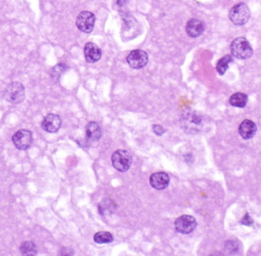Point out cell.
I'll list each match as a JSON object with an SVG mask.
<instances>
[{"label": "cell", "instance_id": "10", "mask_svg": "<svg viewBox=\"0 0 261 256\" xmlns=\"http://www.w3.org/2000/svg\"><path fill=\"white\" fill-rule=\"evenodd\" d=\"M62 126L60 116L56 114L47 115L42 122V129L47 133H57Z\"/></svg>", "mask_w": 261, "mask_h": 256}, {"label": "cell", "instance_id": "12", "mask_svg": "<svg viewBox=\"0 0 261 256\" xmlns=\"http://www.w3.org/2000/svg\"><path fill=\"white\" fill-rule=\"evenodd\" d=\"M84 57L87 63H97L102 57V50L94 43H87L84 47Z\"/></svg>", "mask_w": 261, "mask_h": 256}, {"label": "cell", "instance_id": "22", "mask_svg": "<svg viewBox=\"0 0 261 256\" xmlns=\"http://www.w3.org/2000/svg\"><path fill=\"white\" fill-rule=\"evenodd\" d=\"M240 224H242V225H244V226H251V225L253 224V220L251 219V217H250L248 214H246V215L244 216V218L241 220Z\"/></svg>", "mask_w": 261, "mask_h": 256}, {"label": "cell", "instance_id": "16", "mask_svg": "<svg viewBox=\"0 0 261 256\" xmlns=\"http://www.w3.org/2000/svg\"><path fill=\"white\" fill-rule=\"evenodd\" d=\"M247 101H248L247 95L245 93H241V92L235 93L230 98L231 105L234 107H237V108L245 107L247 104Z\"/></svg>", "mask_w": 261, "mask_h": 256}, {"label": "cell", "instance_id": "19", "mask_svg": "<svg viewBox=\"0 0 261 256\" xmlns=\"http://www.w3.org/2000/svg\"><path fill=\"white\" fill-rule=\"evenodd\" d=\"M94 241L98 244H105V243H110L114 240L113 235L108 233V232H99L95 233L94 235Z\"/></svg>", "mask_w": 261, "mask_h": 256}, {"label": "cell", "instance_id": "17", "mask_svg": "<svg viewBox=\"0 0 261 256\" xmlns=\"http://www.w3.org/2000/svg\"><path fill=\"white\" fill-rule=\"evenodd\" d=\"M233 62H234V58H233V56H231V55H227V56L223 57V58L218 62L217 67H216L218 73H219L220 75H224V74L226 73V71L228 70L230 64H232Z\"/></svg>", "mask_w": 261, "mask_h": 256}, {"label": "cell", "instance_id": "18", "mask_svg": "<svg viewBox=\"0 0 261 256\" xmlns=\"http://www.w3.org/2000/svg\"><path fill=\"white\" fill-rule=\"evenodd\" d=\"M20 252L25 256H34L37 255V246L32 241H25L20 246Z\"/></svg>", "mask_w": 261, "mask_h": 256}, {"label": "cell", "instance_id": "6", "mask_svg": "<svg viewBox=\"0 0 261 256\" xmlns=\"http://www.w3.org/2000/svg\"><path fill=\"white\" fill-rule=\"evenodd\" d=\"M76 27L83 33L90 34L95 25V15L90 11H82L76 18Z\"/></svg>", "mask_w": 261, "mask_h": 256}, {"label": "cell", "instance_id": "20", "mask_svg": "<svg viewBox=\"0 0 261 256\" xmlns=\"http://www.w3.org/2000/svg\"><path fill=\"white\" fill-rule=\"evenodd\" d=\"M66 70H67V66L66 65L59 64L58 66H56L53 70H51L50 76L53 77V78H55V79H58L65 72Z\"/></svg>", "mask_w": 261, "mask_h": 256}, {"label": "cell", "instance_id": "23", "mask_svg": "<svg viewBox=\"0 0 261 256\" xmlns=\"http://www.w3.org/2000/svg\"><path fill=\"white\" fill-rule=\"evenodd\" d=\"M115 1H116V4H117V6H119V7H122V6H124L125 4H127V3H128L129 0H115Z\"/></svg>", "mask_w": 261, "mask_h": 256}, {"label": "cell", "instance_id": "15", "mask_svg": "<svg viewBox=\"0 0 261 256\" xmlns=\"http://www.w3.org/2000/svg\"><path fill=\"white\" fill-rule=\"evenodd\" d=\"M85 133L86 137L90 141H97L100 140L102 136V130L96 122H90L86 125L85 128Z\"/></svg>", "mask_w": 261, "mask_h": 256}, {"label": "cell", "instance_id": "3", "mask_svg": "<svg viewBox=\"0 0 261 256\" xmlns=\"http://www.w3.org/2000/svg\"><path fill=\"white\" fill-rule=\"evenodd\" d=\"M132 156L127 150L118 149L112 155V164L120 172H126L132 165Z\"/></svg>", "mask_w": 261, "mask_h": 256}, {"label": "cell", "instance_id": "5", "mask_svg": "<svg viewBox=\"0 0 261 256\" xmlns=\"http://www.w3.org/2000/svg\"><path fill=\"white\" fill-rule=\"evenodd\" d=\"M249 17L250 11L245 3H238L235 5L229 13L230 20L237 26L244 25L249 20Z\"/></svg>", "mask_w": 261, "mask_h": 256}, {"label": "cell", "instance_id": "2", "mask_svg": "<svg viewBox=\"0 0 261 256\" xmlns=\"http://www.w3.org/2000/svg\"><path fill=\"white\" fill-rule=\"evenodd\" d=\"M231 52L235 58L239 60H247L253 54L249 42L242 37L237 38L233 41L231 45Z\"/></svg>", "mask_w": 261, "mask_h": 256}, {"label": "cell", "instance_id": "11", "mask_svg": "<svg viewBox=\"0 0 261 256\" xmlns=\"http://www.w3.org/2000/svg\"><path fill=\"white\" fill-rule=\"evenodd\" d=\"M169 176L166 172H155L149 177V184L155 190H165L169 185Z\"/></svg>", "mask_w": 261, "mask_h": 256}, {"label": "cell", "instance_id": "21", "mask_svg": "<svg viewBox=\"0 0 261 256\" xmlns=\"http://www.w3.org/2000/svg\"><path fill=\"white\" fill-rule=\"evenodd\" d=\"M152 131L155 133V135H158V136H163L166 132V129L161 125H154L152 127Z\"/></svg>", "mask_w": 261, "mask_h": 256}, {"label": "cell", "instance_id": "9", "mask_svg": "<svg viewBox=\"0 0 261 256\" xmlns=\"http://www.w3.org/2000/svg\"><path fill=\"white\" fill-rule=\"evenodd\" d=\"M14 145L20 150L28 149L33 142V135L28 130H20L12 138Z\"/></svg>", "mask_w": 261, "mask_h": 256}, {"label": "cell", "instance_id": "4", "mask_svg": "<svg viewBox=\"0 0 261 256\" xmlns=\"http://www.w3.org/2000/svg\"><path fill=\"white\" fill-rule=\"evenodd\" d=\"M4 98L9 103L19 104L25 98V87L20 82L10 83L4 92Z\"/></svg>", "mask_w": 261, "mask_h": 256}, {"label": "cell", "instance_id": "8", "mask_svg": "<svg viewBox=\"0 0 261 256\" xmlns=\"http://www.w3.org/2000/svg\"><path fill=\"white\" fill-rule=\"evenodd\" d=\"M197 228V222L194 217L189 215H183L175 221V229L182 234H189L193 233Z\"/></svg>", "mask_w": 261, "mask_h": 256}, {"label": "cell", "instance_id": "7", "mask_svg": "<svg viewBox=\"0 0 261 256\" xmlns=\"http://www.w3.org/2000/svg\"><path fill=\"white\" fill-rule=\"evenodd\" d=\"M148 56L142 49H135L127 57L128 65L134 70H141L147 65Z\"/></svg>", "mask_w": 261, "mask_h": 256}, {"label": "cell", "instance_id": "1", "mask_svg": "<svg viewBox=\"0 0 261 256\" xmlns=\"http://www.w3.org/2000/svg\"><path fill=\"white\" fill-rule=\"evenodd\" d=\"M181 126L185 132L189 134H197L202 132L204 128V119L196 112H187L181 117Z\"/></svg>", "mask_w": 261, "mask_h": 256}, {"label": "cell", "instance_id": "13", "mask_svg": "<svg viewBox=\"0 0 261 256\" xmlns=\"http://www.w3.org/2000/svg\"><path fill=\"white\" fill-rule=\"evenodd\" d=\"M186 33L191 38H198L200 37L205 31V25L202 21L198 19H190L185 27Z\"/></svg>", "mask_w": 261, "mask_h": 256}, {"label": "cell", "instance_id": "14", "mask_svg": "<svg viewBox=\"0 0 261 256\" xmlns=\"http://www.w3.org/2000/svg\"><path fill=\"white\" fill-rule=\"evenodd\" d=\"M238 132H239V135L241 136L242 139L249 140V139H252L255 136V134L257 132V127H256L255 123H253L252 121L244 120L239 125Z\"/></svg>", "mask_w": 261, "mask_h": 256}]
</instances>
